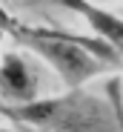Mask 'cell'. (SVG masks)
<instances>
[{
  "instance_id": "cell-4",
  "label": "cell",
  "mask_w": 123,
  "mask_h": 132,
  "mask_svg": "<svg viewBox=\"0 0 123 132\" xmlns=\"http://www.w3.org/2000/svg\"><path fill=\"white\" fill-rule=\"evenodd\" d=\"M46 3H54L60 9L77 14V17H83L89 23V29L94 32V37L106 40L123 60V17H117L115 12L103 9V6H97L94 0H46Z\"/></svg>"
},
{
  "instance_id": "cell-3",
  "label": "cell",
  "mask_w": 123,
  "mask_h": 132,
  "mask_svg": "<svg viewBox=\"0 0 123 132\" xmlns=\"http://www.w3.org/2000/svg\"><path fill=\"white\" fill-rule=\"evenodd\" d=\"M0 75H3V89H0L3 106H23V103H32L40 98V75L29 63L26 55L6 49Z\"/></svg>"
},
{
  "instance_id": "cell-2",
  "label": "cell",
  "mask_w": 123,
  "mask_h": 132,
  "mask_svg": "<svg viewBox=\"0 0 123 132\" xmlns=\"http://www.w3.org/2000/svg\"><path fill=\"white\" fill-rule=\"evenodd\" d=\"M6 121L23 123L40 132H123V95L120 80L106 83V98L86 89H69L66 95L37 98L23 106H3Z\"/></svg>"
},
{
  "instance_id": "cell-1",
  "label": "cell",
  "mask_w": 123,
  "mask_h": 132,
  "mask_svg": "<svg viewBox=\"0 0 123 132\" xmlns=\"http://www.w3.org/2000/svg\"><path fill=\"white\" fill-rule=\"evenodd\" d=\"M3 29L23 49L34 52L40 60H46L57 72V78L66 83V89H83L97 75H106L115 66H123L120 55L100 37L74 35L57 26L23 23V20H14L12 14H6Z\"/></svg>"
}]
</instances>
